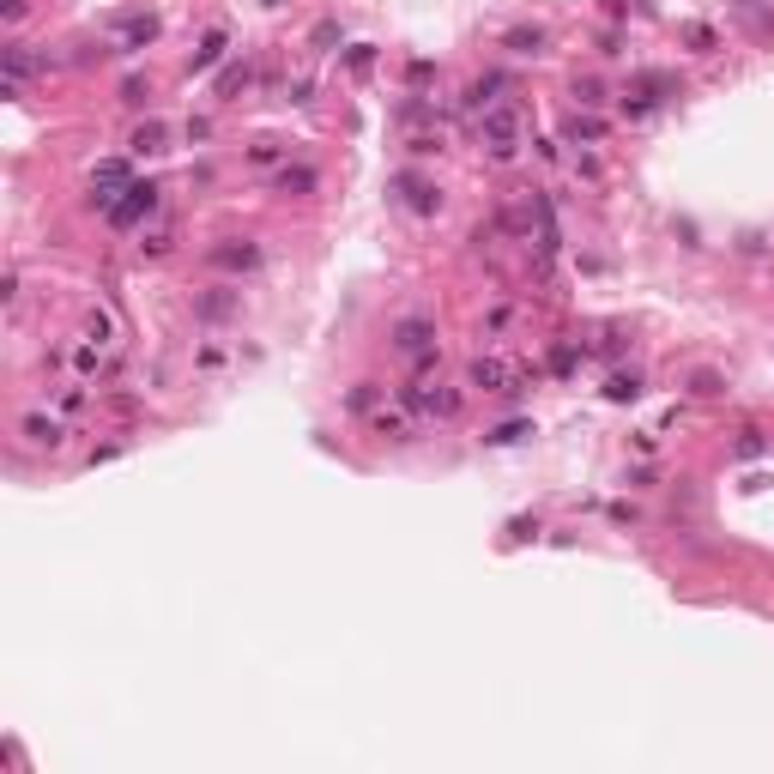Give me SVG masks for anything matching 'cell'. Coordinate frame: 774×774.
<instances>
[{"mask_svg": "<svg viewBox=\"0 0 774 774\" xmlns=\"http://www.w3.org/2000/svg\"><path fill=\"white\" fill-rule=\"evenodd\" d=\"M115 31H121V55H139V49H152V43H158V31H164V25H158V12H134V19H121Z\"/></svg>", "mask_w": 774, "mask_h": 774, "instance_id": "10", "label": "cell"}, {"mask_svg": "<svg viewBox=\"0 0 774 774\" xmlns=\"http://www.w3.org/2000/svg\"><path fill=\"white\" fill-rule=\"evenodd\" d=\"M272 188H278V194H315V188H321V169L315 164H285Z\"/></svg>", "mask_w": 774, "mask_h": 774, "instance_id": "12", "label": "cell"}, {"mask_svg": "<svg viewBox=\"0 0 774 774\" xmlns=\"http://www.w3.org/2000/svg\"><path fill=\"white\" fill-rule=\"evenodd\" d=\"M466 387H478V394H508V387H514V370H508L503 357H472Z\"/></svg>", "mask_w": 774, "mask_h": 774, "instance_id": "8", "label": "cell"}, {"mask_svg": "<svg viewBox=\"0 0 774 774\" xmlns=\"http://www.w3.org/2000/svg\"><path fill=\"white\" fill-rule=\"evenodd\" d=\"M739 454H744V460H750V454H762V436H756V430H744V436H739Z\"/></svg>", "mask_w": 774, "mask_h": 774, "instance_id": "29", "label": "cell"}, {"mask_svg": "<svg viewBox=\"0 0 774 774\" xmlns=\"http://www.w3.org/2000/svg\"><path fill=\"white\" fill-rule=\"evenodd\" d=\"M224 49H231V31H206V36H200V49H194V61H188V73H206L212 61H218V55H224Z\"/></svg>", "mask_w": 774, "mask_h": 774, "instance_id": "14", "label": "cell"}, {"mask_svg": "<svg viewBox=\"0 0 774 774\" xmlns=\"http://www.w3.org/2000/svg\"><path fill=\"white\" fill-rule=\"evenodd\" d=\"M375 436H394V442H400L405 436V418H387V411H381V418H375Z\"/></svg>", "mask_w": 774, "mask_h": 774, "instance_id": "26", "label": "cell"}, {"mask_svg": "<svg viewBox=\"0 0 774 774\" xmlns=\"http://www.w3.org/2000/svg\"><path fill=\"white\" fill-rule=\"evenodd\" d=\"M387 339H394V351H400V357H405L418 375L442 364V351H436V321H430V315H405V321H394V333H387Z\"/></svg>", "mask_w": 774, "mask_h": 774, "instance_id": "1", "label": "cell"}, {"mask_svg": "<svg viewBox=\"0 0 774 774\" xmlns=\"http://www.w3.org/2000/svg\"><path fill=\"white\" fill-rule=\"evenodd\" d=\"M606 400H641V381H636V375H611Z\"/></svg>", "mask_w": 774, "mask_h": 774, "instance_id": "21", "label": "cell"}, {"mask_svg": "<svg viewBox=\"0 0 774 774\" xmlns=\"http://www.w3.org/2000/svg\"><path fill=\"white\" fill-rule=\"evenodd\" d=\"M405 411H418V418H454V411H460V387L411 381V387H405Z\"/></svg>", "mask_w": 774, "mask_h": 774, "instance_id": "4", "label": "cell"}, {"mask_svg": "<svg viewBox=\"0 0 774 774\" xmlns=\"http://www.w3.org/2000/svg\"><path fill=\"white\" fill-rule=\"evenodd\" d=\"M25 442H31V448H49V454H55V448L67 442V430H61L55 418H43V411H31V418H25Z\"/></svg>", "mask_w": 774, "mask_h": 774, "instance_id": "13", "label": "cell"}, {"mask_svg": "<svg viewBox=\"0 0 774 774\" xmlns=\"http://www.w3.org/2000/svg\"><path fill=\"white\" fill-rule=\"evenodd\" d=\"M478 134H484V152H490L496 164H508V158L520 152V109H514V103H490V109L478 115Z\"/></svg>", "mask_w": 774, "mask_h": 774, "instance_id": "2", "label": "cell"}, {"mask_svg": "<svg viewBox=\"0 0 774 774\" xmlns=\"http://www.w3.org/2000/svg\"><path fill=\"white\" fill-rule=\"evenodd\" d=\"M375 400H381V387H375V381H357V387H351V400H345V405H351L357 418H370V411H375Z\"/></svg>", "mask_w": 774, "mask_h": 774, "instance_id": "19", "label": "cell"}, {"mask_svg": "<svg viewBox=\"0 0 774 774\" xmlns=\"http://www.w3.org/2000/svg\"><path fill=\"white\" fill-rule=\"evenodd\" d=\"M684 36H690V49H696V55H708V49H714V31H708V25H690Z\"/></svg>", "mask_w": 774, "mask_h": 774, "instance_id": "25", "label": "cell"}, {"mask_svg": "<svg viewBox=\"0 0 774 774\" xmlns=\"http://www.w3.org/2000/svg\"><path fill=\"white\" fill-rule=\"evenodd\" d=\"M503 43L514 49V55H539V49H544V31H539V25H514Z\"/></svg>", "mask_w": 774, "mask_h": 774, "instance_id": "16", "label": "cell"}, {"mask_svg": "<svg viewBox=\"0 0 774 774\" xmlns=\"http://www.w3.org/2000/svg\"><path fill=\"white\" fill-rule=\"evenodd\" d=\"M666 98H677V79L672 73H636L629 91H623V115H653Z\"/></svg>", "mask_w": 774, "mask_h": 774, "instance_id": "3", "label": "cell"}, {"mask_svg": "<svg viewBox=\"0 0 774 774\" xmlns=\"http://www.w3.org/2000/svg\"><path fill=\"white\" fill-rule=\"evenodd\" d=\"M0 19H6V25H19V19H25V0H0Z\"/></svg>", "mask_w": 774, "mask_h": 774, "instance_id": "30", "label": "cell"}, {"mask_svg": "<svg viewBox=\"0 0 774 774\" xmlns=\"http://www.w3.org/2000/svg\"><path fill=\"white\" fill-rule=\"evenodd\" d=\"M739 6H756V0H739Z\"/></svg>", "mask_w": 774, "mask_h": 774, "instance_id": "31", "label": "cell"}, {"mask_svg": "<svg viewBox=\"0 0 774 774\" xmlns=\"http://www.w3.org/2000/svg\"><path fill=\"white\" fill-rule=\"evenodd\" d=\"M527 430H533V424H520V418H514V424H503V430H490V442L503 448V442H520V436H527Z\"/></svg>", "mask_w": 774, "mask_h": 774, "instance_id": "24", "label": "cell"}, {"mask_svg": "<svg viewBox=\"0 0 774 774\" xmlns=\"http://www.w3.org/2000/svg\"><path fill=\"white\" fill-rule=\"evenodd\" d=\"M248 79H254V67H248V61H236V67H224V79H218V98H236V91H242Z\"/></svg>", "mask_w": 774, "mask_h": 774, "instance_id": "18", "label": "cell"}, {"mask_svg": "<svg viewBox=\"0 0 774 774\" xmlns=\"http://www.w3.org/2000/svg\"><path fill=\"white\" fill-rule=\"evenodd\" d=\"M248 158H254V164H278L285 152H278V145H272V139H267V145H248Z\"/></svg>", "mask_w": 774, "mask_h": 774, "instance_id": "28", "label": "cell"}, {"mask_svg": "<svg viewBox=\"0 0 774 774\" xmlns=\"http://www.w3.org/2000/svg\"><path fill=\"white\" fill-rule=\"evenodd\" d=\"M430 152H442L436 134H411V158H430Z\"/></svg>", "mask_w": 774, "mask_h": 774, "instance_id": "27", "label": "cell"}, {"mask_svg": "<svg viewBox=\"0 0 774 774\" xmlns=\"http://www.w3.org/2000/svg\"><path fill=\"white\" fill-rule=\"evenodd\" d=\"M394 194H400V206H405V212H418V218L442 212V188H436V182H424V176H411V169L394 176Z\"/></svg>", "mask_w": 774, "mask_h": 774, "instance_id": "7", "label": "cell"}, {"mask_svg": "<svg viewBox=\"0 0 774 774\" xmlns=\"http://www.w3.org/2000/svg\"><path fill=\"white\" fill-rule=\"evenodd\" d=\"M236 309H242V291H200V297H194V315H200V321H212V327H218V321H231Z\"/></svg>", "mask_w": 774, "mask_h": 774, "instance_id": "11", "label": "cell"}, {"mask_svg": "<svg viewBox=\"0 0 774 774\" xmlns=\"http://www.w3.org/2000/svg\"><path fill=\"white\" fill-rule=\"evenodd\" d=\"M164 139H169V134H164V121H139L128 145H134L139 158H152V152H164Z\"/></svg>", "mask_w": 774, "mask_h": 774, "instance_id": "15", "label": "cell"}, {"mask_svg": "<svg viewBox=\"0 0 774 774\" xmlns=\"http://www.w3.org/2000/svg\"><path fill=\"white\" fill-rule=\"evenodd\" d=\"M309 43H315L321 55H333V43H345V31H339V19H321V25H315V36H309Z\"/></svg>", "mask_w": 774, "mask_h": 774, "instance_id": "20", "label": "cell"}, {"mask_svg": "<svg viewBox=\"0 0 774 774\" xmlns=\"http://www.w3.org/2000/svg\"><path fill=\"white\" fill-rule=\"evenodd\" d=\"M152 206H158V188H152V182H134V188H128L121 200H115L109 212H103V218H109L115 231H134L139 218H152Z\"/></svg>", "mask_w": 774, "mask_h": 774, "instance_id": "6", "label": "cell"}, {"mask_svg": "<svg viewBox=\"0 0 774 774\" xmlns=\"http://www.w3.org/2000/svg\"><path fill=\"white\" fill-rule=\"evenodd\" d=\"M370 61H375V49H370V43H357V49H345V67H351V73H370Z\"/></svg>", "mask_w": 774, "mask_h": 774, "instance_id": "23", "label": "cell"}, {"mask_svg": "<svg viewBox=\"0 0 774 774\" xmlns=\"http://www.w3.org/2000/svg\"><path fill=\"white\" fill-rule=\"evenodd\" d=\"M569 139L575 145H599V139H606V121H599V115H569Z\"/></svg>", "mask_w": 774, "mask_h": 774, "instance_id": "17", "label": "cell"}, {"mask_svg": "<svg viewBox=\"0 0 774 774\" xmlns=\"http://www.w3.org/2000/svg\"><path fill=\"white\" fill-rule=\"evenodd\" d=\"M145 98H152V85H145V79H139V73H134V79L121 85V103H128V109H139V103H145Z\"/></svg>", "mask_w": 774, "mask_h": 774, "instance_id": "22", "label": "cell"}, {"mask_svg": "<svg viewBox=\"0 0 774 774\" xmlns=\"http://www.w3.org/2000/svg\"><path fill=\"white\" fill-rule=\"evenodd\" d=\"M0 67H6V91H19V85H25L31 73L49 67V55H31L25 43H6V49H0Z\"/></svg>", "mask_w": 774, "mask_h": 774, "instance_id": "9", "label": "cell"}, {"mask_svg": "<svg viewBox=\"0 0 774 774\" xmlns=\"http://www.w3.org/2000/svg\"><path fill=\"white\" fill-rule=\"evenodd\" d=\"M206 261H212L218 272H236V278H242V272L261 267V242H248V236H224V242L206 248Z\"/></svg>", "mask_w": 774, "mask_h": 774, "instance_id": "5", "label": "cell"}]
</instances>
